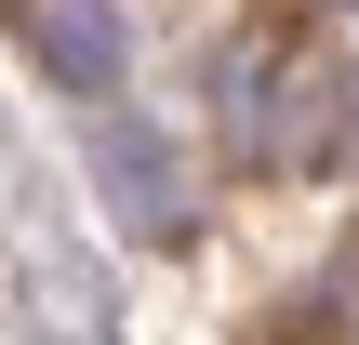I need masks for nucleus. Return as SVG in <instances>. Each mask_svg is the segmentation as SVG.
I'll list each match as a JSON object with an SVG mask.
<instances>
[{
	"label": "nucleus",
	"mask_w": 359,
	"mask_h": 345,
	"mask_svg": "<svg viewBox=\"0 0 359 345\" xmlns=\"http://www.w3.org/2000/svg\"><path fill=\"white\" fill-rule=\"evenodd\" d=\"M160 173H173V160H160V133H107V186H120V213H133L147 239H173V226H187V199H173Z\"/></svg>",
	"instance_id": "f03ea898"
},
{
	"label": "nucleus",
	"mask_w": 359,
	"mask_h": 345,
	"mask_svg": "<svg viewBox=\"0 0 359 345\" xmlns=\"http://www.w3.org/2000/svg\"><path fill=\"white\" fill-rule=\"evenodd\" d=\"M27 53H40L67 93H107V80H120V13H107V0H27Z\"/></svg>",
	"instance_id": "f257e3e1"
}]
</instances>
